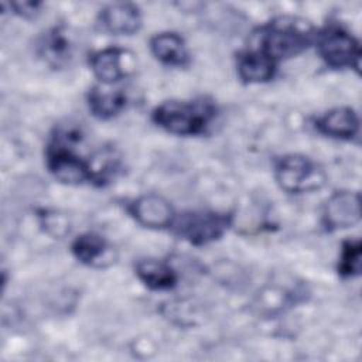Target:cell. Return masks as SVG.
<instances>
[{
    "label": "cell",
    "instance_id": "6da1fadb",
    "mask_svg": "<svg viewBox=\"0 0 362 362\" xmlns=\"http://www.w3.org/2000/svg\"><path fill=\"white\" fill-rule=\"evenodd\" d=\"M315 35L317 31L310 21L284 16L259 27L247 48L259 52L279 66L281 61L293 58L313 45Z\"/></svg>",
    "mask_w": 362,
    "mask_h": 362
},
{
    "label": "cell",
    "instance_id": "7a4b0ae2",
    "mask_svg": "<svg viewBox=\"0 0 362 362\" xmlns=\"http://www.w3.org/2000/svg\"><path fill=\"white\" fill-rule=\"evenodd\" d=\"M82 140V133L74 127H58L45 150L48 171L61 182L78 185L93 182L90 160L76 153L75 144Z\"/></svg>",
    "mask_w": 362,
    "mask_h": 362
},
{
    "label": "cell",
    "instance_id": "3957f363",
    "mask_svg": "<svg viewBox=\"0 0 362 362\" xmlns=\"http://www.w3.org/2000/svg\"><path fill=\"white\" fill-rule=\"evenodd\" d=\"M215 115V105L206 99L167 100L153 110L151 119L167 133L198 136L206 132Z\"/></svg>",
    "mask_w": 362,
    "mask_h": 362
},
{
    "label": "cell",
    "instance_id": "277c9868",
    "mask_svg": "<svg viewBox=\"0 0 362 362\" xmlns=\"http://www.w3.org/2000/svg\"><path fill=\"white\" fill-rule=\"evenodd\" d=\"M274 178L288 194H303L318 189L325 182L324 170L310 157L286 154L274 161Z\"/></svg>",
    "mask_w": 362,
    "mask_h": 362
},
{
    "label": "cell",
    "instance_id": "5b68a950",
    "mask_svg": "<svg viewBox=\"0 0 362 362\" xmlns=\"http://www.w3.org/2000/svg\"><path fill=\"white\" fill-rule=\"evenodd\" d=\"M317 52L331 68H351L359 71L361 47L358 40L341 24L331 23L315 35Z\"/></svg>",
    "mask_w": 362,
    "mask_h": 362
},
{
    "label": "cell",
    "instance_id": "8992f818",
    "mask_svg": "<svg viewBox=\"0 0 362 362\" xmlns=\"http://www.w3.org/2000/svg\"><path fill=\"white\" fill-rule=\"evenodd\" d=\"M232 223V216L214 211H192L175 216L174 232L194 246H204L223 236Z\"/></svg>",
    "mask_w": 362,
    "mask_h": 362
},
{
    "label": "cell",
    "instance_id": "52a82bcc",
    "mask_svg": "<svg viewBox=\"0 0 362 362\" xmlns=\"http://www.w3.org/2000/svg\"><path fill=\"white\" fill-rule=\"evenodd\" d=\"M127 211L137 223L150 229L171 228L175 219V212L170 201L158 194H143L134 198Z\"/></svg>",
    "mask_w": 362,
    "mask_h": 362
},
{
    "label": "cell",
    "instance_id": "ba28073f",
    "mask_svg": "<svg viewBox=\"0 0 362 362\" xmlns=\"http://www.w3.org/2000/svg\"><path fill=\"white\" fill-rule=\"evenodd\" d=\"M361 221L359 194L354 191H337L327 199L322 208V225L327 230H339L355 226Z\"/></svg>",
    "mask_w": 362,
    "mask_h": 362
},
{
    "label": "cell",
    "instance_id": "9c48e42d",
    "mask_svg": "<svg viewBox=\"0 0 362 362\" xmlns=\"http://www.w3.org/2000/svg\"><path fill=\"white\" fill-rule=\"evenodd\" d=\"M98 21L109 34L130 35L141 27V13L133 3H113L99 11Z\"/></svg>",
    "mask_w": 362,
    "mask_h": 362
},
{
    "label": "cell",
    "instance_id": "30bf717a",
    "mask_svg": "<svg viewBox=\"0 0 362 362\" xmlns=\"http://www.w3.org/2000/svg\"><path fill=\"white\" fill-rule=\"evenodd\" d=\"M71 252L78 262L90 267H106L115 262L113 247L103 236L93 232L76 236L71 245Z\"/></svg>",
    "mask_w": 362,
    "mask_h": 362
},
{
    "label": "cell",
    "instance_id": "8fae6325",
    "mask_svg": "<svg viewBox=\"0 0 362 362\" xmlns=\"http://www.w3.org/2000/svg\"><path fill=\"white\" fill-rule=\"evenodd\" d=\"M314 127L324 136L351 140L359 132V117L356 112L348 106L334 107L317 117L314 120Z\"/></svg>",
    "mask_w": 362,
    "mask_h": 362
},
{
    "label": "cell",
    "instance_id": "7c38bea8",
    "mask_svg": "<svg viewBox=\"0 0 362 362\" xmlns=\"http://www.w3.org/2000/svg\"><path fill=\"white\" fill-rule=\"evenodd\" d=\"M37 49L47 64L62 66L71 59L74 45L68 30L64 25H55L40 37Z\"/></svg>",
    "mask_w": 362,
    "mask_h": 362
},
{
    "label": "cell",
    "instance_id": "4fadbf2b",
    "mask_svg": "<svg viewBox=\"0 0 362 362\" xmlns=\"http://www.w3.org/2000/svg\"><path fill=\"white\" fill-rule=\"evenodd\" d=\"M150 51L157 61L170 66H185L189 54L184 38L174 31L157 33L150 38Z\"/></svg>",
    "mask_w": 362,
    "mask_h": 362
},
{
    "label": "cell",
    "instance_id": "5bb4252c",
    "mask_svg": "<svg viewBox=\"0 0 362 362\" xmlns=\"http://www.w3.org/2000/svg\"><path fill=\"white\" fill-rule=\"evenodd\" d=\"M127 105L126 93L110 85L93 86L88 93V106L92 115L100 120H107L117 116Z\"/></svg>",
    "mask_w": 362,
    "mask_h": 362
},
{
    "label": "cell",
    "instance_id": "9a60e30c",
    "mask_svg": "<svg viewBox=\"0 0 362 362\" xmlns=\"http://www.w3.org/2000/svg\"><path fill=\"white\" fill-rule=\"evenodd\" d=\"M123 54V48L107 47L90 55L89 66L102 85H113L124 78V69L122 64Z\"/></svg>",
    "mask_w": 362,
    "mask_h": 362
},
{
    "label": "cell",
    "instance_id": "2e32d148",
    "mask_svg": "<svg viewBox=\"0 0 362 362\" xmlns=\"http://www.w3.org/2000/svg\"><path fill=\"white\" fill-rule=\"evenodd\" d=\"M137 279L150 290L164 291L177 286L178 276L175 270L163 260L144 259L134 266Z\"/></svg>",
    "mask_w": 362,
    "mask_h": 362
},
{
    "label": "cell",
    "instance_id": "e0dca14e",
    "mask_svg": "<svg viewBox=\"0 0 362 362\" xmlns=\"http://www.w3.org/2000/svg\"><path fill=\"white\" fill-rule=\"evenodd\" d=\"M238 75L245 83H263L273 79L277 65L260 55L259 52L246 48L236 58Z\"/></svg>",
    "mask_w": 362,
    "mask_h": 362
},
{
    "label": "cell",
    "instance_id": "ac0fdd59",
    "mask_svg": "<svg viewBox=\"0 0 362 362\" xmlns=\"http://www.w3.org/2000/svg\"><path fill=\"white\" fill-rule=\"evenodd\" d=\"M359 239H348L342 243L338 273L342 277H356L362 269V250Z\"/></svg>",
    "mask_w": 362,
    "mask_h": 362
},
{
    "label": "cell",
    "instance_id": "d6986e66",
    "mask_svg": "<svg viewBox=\"0 0 362 362\" xmlns=\"http://www.w3.org/2000/svg\"><path fill=\"white\" fill-rule=\"evenodd\" d=\"M10 8H13L14 14L24 17V18H34L37 14H40L41 3L38 1H18V3H10Z\"/></svg>",
    "mask_w": 362,
    "mask_h": 362
}]
</instances>
